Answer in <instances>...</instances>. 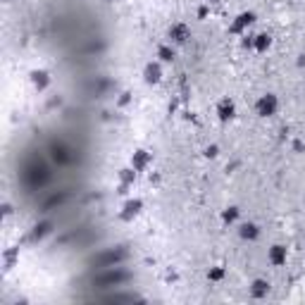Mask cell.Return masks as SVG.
Segmentation results:
<instances>
[{"mask_svg": "<svg viewBox=\"0 0 305 305\" xmlns=\"http://www.w3.org/2000/svg\"><path fill=\"white\" fill-rule=\"evenodd\" d=\"M279 110V98L274 93H265V96H260V100L255 103V112L260 114V117H272V114H277Z\"/></svg>", "mask_w": 305, "mask_h": 305, "instance_id": "6da1fadb", "label": "cell"}, {"mask_svg": "<svg viewBox=\"0 0 305 305\" xmlns=\"http://www.w3.org/2000/svg\"><path fill=\"white\" fill-rule=\"evenodd\" d=\"M141 210H143V200H141V198H131V200H127V203H124V208H122V215H119V217H122L124 222H131L134 217H139V215H141Z\"/></svg>", "mask_w": 305, "mask_h": 305, "instance_id": "7a4b0ae2", "label": "cell"}, {"mask_svg": "<svg viewBox=\"0 0 305 305\" xmlns=\"http://www.w3.org/2000/svg\"><path fill=\"white\" fill-rule=\"evenodd\" d=\"M217 119L220 122H229V119H234L236 117V103L234 100H229V98H222L220 103H217Z\"/></svg>", "mask_w": 305, "mask_h": 305, "instance_id": "3957f363", "label": "cell"}, {"mask_svg": "<svg viewBox=\"0 0 305 305\" xmlns=\"http://www.w3.org/2000/svg\"><path fill=\"white\" fill-rule=\"evenodd\" d=\"M253 24H255V12H241V15L234 19L231 31H234V33H246Z\"/></svg>", "mask_w": 305, "mask_h": 305, "instance_id": "277c9868", "label": "cell"}, {"mask_svg": "<svg viewBox=\"0 0 305 305\" xmlns=\"http://www.w3.org/2000/svg\"><path fill=\"white\" fill-rule=\"evenodd\" d=\"M145 83H160L162 81V62H148L143 69Z\"/></svg>", "mask_w": 305, "mask_h": 305, "instance_id": "5b68a950", "label": "cell"}, {"mask_svg": "<svg viewBox=\"0 0 305 305\" xmlns=\"http://www.w3.org/2000/svg\"><path fill=\"white\" fill-rule=\"evenodd\" d=\"M267 257H270V265L281 267V265H286L289 250H286V246H281V243H274V246L270 248V253H267Z\"/></svg>", "mask_w": 305, "mask_h": 305, "instance_id": "8992f818", "label": "cell"}, {"mask_svg": "<svg viewBox=\"0 0 305 305\" xmlns=\"http://www.w3.org/2000/svg\"><path fill=\"white\" fill-rule=\"evenodd\" d=\"M191 38V29L186 27V24H174V27L169 29V41H174V43H186Z\"/></svg>", "mask_w": 305, "mask_h": 305, "instance_id": "52a82bcc", "label": "cell"}, {"mask_svg": "<svg viewBox=\"0 0 305 305\" xmlns=\"http://www.w3.org/2000/svg\"><path fill=\"white\" fill-rule=\"evenodd\" d=\"M267 293H270V281L267 279H255L253 284H250V296L253 298H267Z\"/></svg>", "mask_w": 305, "mask_h": 305, "instance_id": "ba28073f", "label": "cell"}, {"mask_svg": "<svg viewBox=\"0 0 305 305\" xmlns=\"http://www.w3.org/2000/svg\"><path fill=\"white\" fill-rule=\"evenodd\" d=\"M31 83H33V88L46 91V88L50 86V77H48V72H46V69H36V72H31Z\"/></svg>", "mask_w": 305, "mask_h": 305, "instance_id": "9c48e42d", "label": "cell"}, {"mask_svg": "<svg viewBox=\"0 0 305 305\" xmlns=\"http://www.w3.org/2000/svg\"><path fill=\"white\" fill-rule=\"evenodd\" d=\"M148 165H150V153H148V150H136V153L131 155V167H134L136 172H143Z\"/></svg>", "mask_w": 305, "mask_h": 305, "instance_id": "30bf717a", "label": "cell"}, {"mask_svg": "<svg viewBox=\"0 0 305 305\" xmlns=\"http://www.w3.org/2000/svg\"><path fill=\"white\" fill-rule=\"evenodd\" d=\"M239 236H241L243 241H255V239L260 236V229H257V224L243 222L241 226H239Z\"/></svg>", "mask_w": 305, "mask_h": 305, "instance_id": "8fae6325", "label": "cell"}, {"mask_svg": "<svg viewBox=\"0 0 305 305\" xmlns=\"http://www.w3.org/2000/svg\"><path fill=\"white\" fill-rule=\"evenodd\" d=\"M253 48H255L257 53H267V50L272 48V36H270V33H257V36L253 38Z\"/></svg>", "mask_w": 305, "mask_h": 305, "instance_id": "7c38bea8", "label": "cell"}, {"mask_svg": "<svg viewBox=\"0 0 305 305\" xmlns=\"http://www.w3.org/2000/svg\"><path fill=\"white\" fill-rule=\"evenodd\" d=\"M53 160H57L60 165H64V162L69 160V155H67V148H64V145H53Z\"/></svg>", "mask_w": 305, "mask_h": 305, "instance_id": "4fadbf2b", "label": "cell"}, {"mask_svg": "<svg viewBox=\"0 0 305 305\" xmlns=\"http://www.w3.org/2000/svg\"><path fill=\"white\" fill-rule=\"evenodd\" d=\"M158 57H160V62H172V60H174V48L160 46V48H158Z\"/></svg>", "mask_w": 305, "mask_h": 305, "instance_id": "5bb4252c", "label": "cell"}, {"mask_svg": "<svg viewBox=\"0 0 305 305\" xmlns=\"http://www.w3.org/2000/svg\"><path fill=\"white\" fill-rule=\"evenodd\" d=\"M119 179H122L124 184H131V181L136 179V169H134V167H127V169H122V172H119Z\"/></svg>", "mask_w": 305, "mask_h": 305, "instance_id": "9a60e30c", "label": "cell"}, {"mask_svg": "<svg viewBox=\"0 0 305 305\" xmlns=\"http://www.w3.org/2000/svg\"><path fill=\"white\" fill-rule=\"evenodd\" d=\"M222 220L224 222H236V220H239V208H226V210H224L222 212Z\"/></svg>", "mask_w": 305, "mask_h": 305, "instance_id": "2e32d148", "label": "cell"}, {"mask_svg": "<svg viewBox=\"0 0 305 305\" xmlns=\"http://www.w3.org/2000/svg\"><path fill=\"white\" fill-rule=\"evenodd\" d=\"M208 279H210V281H222L224 279V267H212V270L208 272Z\"/></svg>", "mask_w": 305, "mask_h": 305, "instance_id": "e0dca14e", "label": "cell"}, {"mask_svg": "<svg viewBox=\"0 0 305 305\" xmlns=\"http://www.w3.org/2000/svg\"><path fill=\"white\" fill-rule=\"evenodd\" d=\"M48 231H50V224H41V226H36V229H33L31 239H41V236H46Z\"/></svg>", "mask_w": 305, "mask_h": 305, "instance_id": "ac0fdd59", "label": "cell"}, {"mask_svg": "<svg viewBox=\"0 0 305 305\" xmlns=\"http://www.w3.org/2000/svg\"><path fill=\"white\" fill-rule=\"evenodd\" d=\"M205 155H208V158H215V155H217V145L208 148V150H205Z\"/></svg>", "mask_w": 305, "mask_h": 305, "instance_id": "d6986e66", "label": "cell"}]
</instances>
